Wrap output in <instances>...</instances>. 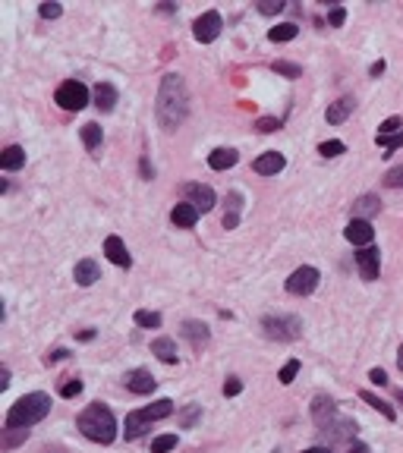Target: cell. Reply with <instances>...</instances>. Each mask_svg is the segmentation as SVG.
Returning a JSON list of instances; mask_svg holds the SVG:
<instances>
[{"label":"cell","instance_id":"obj_1","mask_svg":"<svg viewBox=\"0 0 403 453\" xmlns=\"http://www.w3.org/2000/svg\"><path fill=\"white\" fill-rule=\"evenodd\" d=\"M189 113V89H186V79L177 73H167L157 85V98H155V117H157V126L173 133V129L186 120Z\"/></svg>","mask_w":403,"mask_h":453},{"label":"cell","instance_id":"obj_2","mask_svg":"<svg viewBox=\"0 0 403 453\" xmlns=\"http://www.w3.org/2000/svg\"><path fill=\"white\" fill-rule=\"evenodd\" d=\"M79 431H83L89 441H95V444H113V438H117V419H113V412L105 406V403H91V406H85L83 412H79Z\"/></svg>","mask_w":403,"mask_h":453},{"label":"cell","instance_id":"obj_3","mask_svg":"<svg viewBox=\"0 0 403 453\" xmlns=\"http://www.w3.org/2000/svg\"><path fill=\"white\" fill-rule=\"evenodd\" d=\"M47 412H51V397L41 394V390L25 394L10 406L7 428H32V425H38L41 419H47Z\"/></svg>","mask_w":403,"mask_h":453},{"label":"cell","instance_id":"obj_4","mask_svg":"<svg viewBox=\"0 0 403 453\" xmlns=\"http://www.w3.org/2000/svg\"><path fill=\"white\" fill-rule=\"evenodd\" d=\"M261 331H265V337H271V340H296L299 334H303V321L296 318V315H268V318H261Z\"/></svg>","mask_w":403,"mask_h":453},{"label":"cell","instance_id":"obj_5","mask_svg":"<svg viewBox=\"0 0 403 453\" xmlns=\"http://www.w3.org/2000/svg\"><path fill=\"white\" fill-rule=\"evenodd\" d=\"M318 280H321L318 267L303 265V267H296V271L287 277L284 287H287V293H290V296H312L315 287H318Z\"/></svg>","mask_w":403,"mask_h":453},{"label":"cell","instance_id":"obj_6","mask_svg":"<svg viewBox=\"0 0 403 453\" xmlns=\"http://www.w3.org/2000/svg\"><path fill=\"white\" fill-rule=\"evenodd\" d=\"M57 104L63 107V111H83V107L89 104V89H85L79 79H67L57 89Z\"/></svg>","mask_w":403,"mask_h":453},{"label":"cell","instance_id":"obj_7","mask_svg":"<svg viewBox=\"0 0 403 453\" xmlns=\"http://www.w3.org/2000/svg\"><path fill=\"white\" fill-rule=\"evenodd\" d=\"M221 29H224V19H221V13L217 10H208V13H202L199 19L193 23V35L199 45H211L217 35H221Z\"/></svg>","mask_w":403,"mask_h":453},{"label":"cell","instance_id":"obj_8","mask_svg":"<svg viewBox=\"0 0 403 453\" xmlns=\"http://www.w3.org/2000/svg\"><path fill=\"white\" fill-rule=\"evenodd\" d=\"M356 431H359V425L353 422V419H344V416H337L334 422L328 425V428H321V434L331 441V447L334 444H356Z\"/></svg>","mask_w":403,"mask_h":453},{"label":"cell","instance_id":"obj_9","mask_svg":"<svg viewBox=\"0 0 403 453\" xmlns=\"http://www.w3.org/2000/svg\"><path fill=\"white\" fill-rule=\"evenodd\" d=\"M356 267H359V277H362V280H375L381 271V252L375 245L356 249Z\"/></svg>","mask_w":403,"mask_h":453},{"label":"cell","instance_id":"obj_10","mask_svg":"<svg viewBox=\"0 0 403 453\" xmlns=\"http://www.w3.org/2000/svg\"><path fill=\"white\" fill-rule=\"evenodd\" d=\"M183 195H186L189 205L199 208V214H202V211H211V208H215V201H217L215 189L205 186V183H186V186H183Z\"/></svg>","mask_w":403,"mask_h":453},{"label":"cell","instance_id":"obj_11","mask_svg":"<svg viewBox=\"0 0 403 453\" xmlns=\"http://www.w3.org/2000/svg\"><path fill=\"white\" fill-rule=\"evenodd\" d=\"M334 419H337V403L331 400L328 394H318L312 400V422L318 425V428H328Z\"/></svg>","mask_w":403,"mask_h":453},{"label":"cell","instance_id":"obj_12","mask_svg":"<svg viewBox=\"0 0 403 453\" xmlns=\"http://www.w3.org/2000/svg\"><path fill=\"white\" fill-rule=\"evenodd\" d=\"M179 334L186 337L189 340V346L195 349V353H199V349H205V343H208V324H205V321H195V318H189V321H183V324H179Z\"/></svg>","mask_w":403,"mask_h":453},{"label":"cell","instance_id":"obj_13","mask_svg":"<svg viewBox=\"0 0 403 453\" xmlns=\"http://www.w3.org/2000/svg\"><path fill=\"white\" fill-rule=\"evenodd\" d=\"M287 167V157L281 155V151H265V155L255 157L252 170L261 173V177H274V173H281Z\"/></svg>","mask_w":403,"mask_h":453},{"label":"cell","instance_id":"obj_14","mask_svg":"<svg viewBox=\"0 0 403 453\" xmlns=\"http://www.w3.org/2000/svg\"><path fill=\"white\" fill-rule=\"evenodd\" d=\"M123 384H127L133 394H151L157 381H155V375H151L149 368H133V372H127Z\"/></svg>","mask_w":403,"mask_h":453},{"label":"cell","instance_id":"obj_15","mask_svg":"<svg viewBox=\"0 0 403 453\" xmlns=\"http://www.w3.org/2000/svg\"><path fill=\"white\" fill-rule=\"evenodd\" d=\"M344 236L350 239L356 249H362V245H372L375 230H372V223L369 221H350L347 223V230H344Z\"/></svg>","mask_w":403,"mask_h":453},{"label":"cell","instance_id":"obj_16","mask_svg":"<svg viewBox=\"0 0 403 453\" xmlns=\"http://www.w3.org/2000/svg\"><path fill=\"white\" fill-rule=\"evenodd\" d=\"M105 255H107V261H113L117 267H129V265H133V255H129V249L123 245V239H120V236H107L105 239Z\"/></svg>","mask_w":403,"mask_h":453},{"label":"cell","instance_id":"obj_17","mask_svg":"<svg viewBox=\"0 0 403 453\" xmlns=\"http://www.w3.org/2000/svg\"><path fill=\"white\" fill-rule=\"evenodd\" d=\"M375 214H381L378 195H359V199L353 201V221H372Z\"/></svg>","mask_w":403,"mask_h":453},{"label":"cell","instance_id":"obj_18","mask_svg":"<svg viewBox=\"0 0 403 453\" xmlns=\"http://www.w3.org/2000/svg\"><path fill=\"white\" fill-rule=\"evenodd\" d=\"M91 98H95V107L101 113H111L117 107V89H113L111 82H98L95 89H91Z\"/></svg>","mask_w":403,"mask_h":453},{"label":"cell","instance_id":"obj_19","mask_svg":"<svg viewBox=\"0 0 403 453\" xmlns=\"http://www.w3.org/2000/svg\"><path fill=\"white\" fill-rule=\"evenodd\" d=\"M171 221L177 223V227H183V230H189V227H195V223H199V208H195V205H189V201H179V205H173Z\"/></svg>","mask_w":403,"mask_h":453},{"label":"cell","instance_id":"obj_20","mask_svg":"<svg viewBox=\"0 0 403 453\" xmlns=\"http://www.w3.org/2000/svg\"><path fill=\"white\" fill-rule=\"evenodd\" d=\"M353 107H356V101H353L350 95H344V98H337L334 104L328 107V111H325V120H328L331 126H337V123H344L347 117H350L353 113Z\"/></svg>","mask_w":403,"mask_h":453},{"label":"cell","instance_id":"obj_21","mask_svg":"<svg viewBox=\"0 0 403 453\" xmlns=\"http://www.w3.org/2000/svg\"><path fill=\"white\" fill-rule=\"evenodd\" d=\"M73 277H76V283H79V287H91L95 280H101V267H98L95 258H83L79 265H76Z\"/></svg>","mask_w":403,"mask_h":453},{"label":"cell","instance_id":"obj_22","mask_svg":"<svg viewBox=\"0 0 403 453\" xmlns=\"http://www.w3.org/2000/svg\"><path fill=\"white\" fill-rule=\"evenodd\" d=\"M149 425H151V422L145 419L142 409H135V412H129V416H127V422H123V428H127V431H123V438H127V441L142 438L145 431H149Z\"/></svg>","mask_w":403,"mask_h":453},{"label":"cell","instance_id":"obj_23","mask_svg":"<svg viewBox=\"0 0 403 453\" xmlns=\"http://www.w3.org/2000/svg\"><path fill=\"white\" fill-rule=\"evenodd\" d=\"M0 164H3V170H10V173L23 170V164H25L23 145H7V148L0 151Z\"/></svg>","mask_w":403,"mask_h":453},{"label":"cell","instance_id":"obj_24","mask_svg":"<svg viewBox=\"0 0 403 453\" xmlns=\"http://www.w3.org/2000/svg\"><path fill=\"white\" fill-rule=\"evenodd\" d=\"M237 161H239V155L233 148H215L208 155V167H211V170H230Z\"/></svg>","mask_w":403,"mask_h":453},{"label":"cell","instance_id":"obj_25","mask_svg":"<svg viewBox=\"0 0 403 453\" xmlns=\"http://www.w3.org/2000/svg\"><path fill=\"white\" fill-rule=\"evenodd\" d=\"M239 208H243V192H227V214H224V227L227 230H237L239 227Z\"/></svg>","mask_w":403,"mask_h":453},{"label":"cell","instance_id":"obj_26","mask_svg":"<svg viewBox=\"0 0 403 453\" xmlns=\"http://www.w3.org/2000/svg\"><path fill=\"white\" fill-rule=\"evenodd\" d=\"M151 353H155L161 362H167V365H177V346H173V340L171 337H157V340H151Z\"/></svg>","mask_w":403,"mask_h":453},{"label":"cell","instance_id":"obj_27","mask_svg":"<svg viewBox=\"0 0 403 453\" xmlns=\"http://www.w3.org/2000/svg\"><path fill=\"white\" fill-rule=\"evenodd\" d=\"M299 35V25L296 23H281V25H274V29H268V38L271 41H293V38Z\"/></svg>","mask_w":403,"mask_h":453},{"label":"cell","instance_id":"obj_28","mask_svg":"<svg viewBox=\"0 0 403 453\" xmlns=\"http://www.w3.org/2000/svg\"><path fill=\"white\" fill-rule=\"evenodd\" d=\"M359 397H362V400H366L372 409H378V412H381V416H384V419H388V422H394V419H397L394 406H388V403L381 400V397H375L372 390H362V394H359Z\"/></svg>","mask_w":403,"mask_h":453},{"label":"cell","instance_id":"obj_29","mask_svg":"<svg viewBox=\"0 0 403 453\" xmlns=\"http://www.w3.org/2000/svg\"><path fill=\"white\" fill-rule=\"evenodd\" d=\"M145 412V419H149V422H157V419H167L173 412V403L171 400H157V403H151V406H145L142 409Z\"/></svg>","mask_w":403,"mask_h":453},{"label":"cell","instance_id":"obj_30","mask_svg":"<svg viewBox=\"0 0 403 453\" xmlns=\"http://www.w3.org/2000/svg\"><path fill=\"white\" fill-rule=\"evenodd\" d=\"M101 139H105L101 126H98V123H85V126H83V142H85V148L95 151L98 145H101Z\"/></svg>","mask_w":403,"mask_h":453},{"label":"cell","instance_id":"obj_31","mask_svg":"<svg viewBox=\"0 0 403 453\" xmlns=\"http://www.w3.org/2000/svg\"><path fill=\"white\" fill-rule=\"evenodd\" d=\"M271 69H274L277 76H287V79H299V76H303V67H299V63H290V60H274Z\"/></svg>","mask_w":403,"mask_h":453},{"label":"cell","instance_id":"obj_32","mask_svg":"<svg viewBox=\"0 0 403 453\" xmlns=\"http://www.w3.org/2000/svg\"><path fill=\"white\" fill-rule=\"evenodd\" d=\"M199 416H202L199 403H189V406H183V412H179V428H193V425L199 422Z\"/></svg>","mask_w":403,"mask_h":453},{"label":"cell","instance_id":"obj_33","mask_svg":"<svg viewBox=\"0 0 403 453\" xmlns=\"http://www.w3.org/2000/svg\"><path fill=\"white\" fill-rule=\"evenodd\" d=\"M179 444V434H161V438L151 441V453H171Z\"/></svg>","mask_w":403,"mask_h":453},{"label":"cell","instance_id":"obj_34","mask_svg":"<svg viewBox=\"0 0 403 453\" xmlns=\"http://www.w3.org/2000/svg\"><path fill=\"white\" fill-rule=\"evenodd\" d=\"M375 145H378V148H384V151L403 148V129H400V133H394V135H375Z\"/></svg>","mask_w":403,"mask_h":453},{"label":"cell","instance_id":"obj_35","mask_svg":"<svg viewBox=\"0 0 403 453\" xmlns=\"http://www.w3.org/2000/svg\"><path fill=\"white\" fill-rule=\"evenodd\" d=\"M133 318H135V324H139V327H151V331H155V327H161V315L149 312V309H139Z\"/></svg>","mask_w":403,"mask_h":453},{"label":"cell","instance_id":"obj_36","mask_svg":"<svg viewBox=\"0 0 403 453\" xmlns=\"http://www.w3.org/2000/svg\"><path fill=\"white\" fill-rule=\"evenodd\" d=\"M344 151H347V145L340 139H331V142H321V145H318L321 157H337V155H344Z\"/></svg>","mask_w":403,"mask_h":453},{"label":"cell","instance_id":"obj_37","mask_svg":"<svg viewBox=\"0 0 403 453\" xmlns=\"http://www.w3.org/2000/svg\"><path fill=\"white\" fill-rule=\"evenodd\" d=\"M299 368H303V365H299V359H290V362H287L284 368H281L277 381H281V384H293V378H296V375H299Z\"/></svg>","mask_w":403,"mask_h":453},{"label":"cell","instance_id":"obj_38","mask_svg":"<svg viewBox=\"0 0 403 453\" xmlns=\"http://www.w3.org/2000/svg\"><path fill=\"white\" fill-rule=\"evenodd\" d=\"M384 186L403 189V164H397V167H391V170L384 173Z\"/></svg>","mask_w":403,"mask_h":453},{"label":"cell","instance_id":"obj_39","mask_svg":"<svg viewBox=\"0 0 403 453\" xmlns=\"http://www.w3.org/2000/svg\"><path fill=\"white\" fill-rule=\"evenodd\" d=\"M83 394V381L79 378H69L67 384L60 387V397H63V400H73V397H79Z\"/></svg>","mask_w":403,"mask_h":453},{"label":"cell","instance_id":"obj_40","mask_svg":"<svg viewBox=\"0 0 403 453\" xmlns=\"http://www.w3.org/2000/svg\"><path fill=\"white\" fill-rule=\"evenodd\" d=\"M344 23H347V10L340 7V3H334V7L328 10V25L337 29V25H344Z\"/></svg>","mask_w":403,"mask_h":453},{"label":"cell","instance_id":"obj_41","mask_svg":"<svg viewBox=\"0 0 403 453\" xmlns=\"http://www.w3.org/2000/svg\"><path fill=\"white\" fill-rule=\"evenodd\" d=\"M287 3H281V0H261L259 3V13L261 16H277V13H284Z\"/></svg>","mask_w":403,"mask_h":453},{"label":"cell","instance_id":"obj_42","mask_svg":"<svg viewBox=\"0 0 403 453\" xmlns=\"http://www.w3.org/2000/svg\"><path fill=\"white\" fill-rule=\"evenodd\" d=\"M38 13H41V19H60V16H63V7L47 0V3H41V7H38Z\"/></svg>","mask_w":403,"mask_h":453},{"label":"cell","instance_id":"obj_43","mask_svg":"<svg viewBox=\"0 0 403 453\" xmlns=\"http://www.w3.org/2000/svg\"><path fill=\"white\" fill-rule=\"evenodd\" d=\"M277 129H281V120H274V117L255 120V133H277Z\"/></svg>","mask_w":403,"mask_h":453},{"label":"cell","instance_id":"obj_44","mask_svg":"<svg viewBox=\"0 0 403 453\" xmlns=\"http://www.w3.org/2000/svg\"><path fill=\"white\" fill-rule=\"evenodd\" d=\"M378 129H381L378 135H394V133H400V129H403V120H400V117H388Z\"/></svg>","mask_w":403,"mask_h":453},{"label":"cell","instance_id":"obj_45","mask_svg":"<svg viewBox=\"0 0 403 453\" xmlns=\"http://www.w3.org/2000/svg\"><path fill=\"white\" fill-rule=\"evenodd\" d=\"M25 434H29V431H19V428H7V438H3V447H16L19 444V441H25Z\"/></svg>","mask_w":403,"mask_h":453},{"label":"cell","instance_id":"obj_46","mask_svg":"<svg viewBox=\"0 0 403 453\" xmlns=\"http://www.w3.org/2000/svg\"><path fill=\"white\" fill-rule=\"evenodd\" d=\"M239 390H243V381L239 378H227L224 381V397H237Z\"/></svg>","mask_w":403,"mask_h":453},{"label":"cell","instance_id":"obj_47","mask_svg":"<svg viewBox=\"0 0 403 453\" xmlns=\"http://www.w3.org/2000/svg\"><path fill=\"white\" fill-rule=\"evenodd\" d=\"M369 381L378 384V387H384L388 384V375H384V368H372V372H369Z\"/></svg>","mask_w":403,"mask_h":453},{"label":"cell","instance_id":"obj_48","mask_svg":"<svg viewBox=\"0 0 403 453\" xmlns=\"http://www.w3.org/2000/svg\"><path fill=\"white\" fill-rule=\"evenodd\" d=\"M384 67H388V63H384V60H375L372 67H369V76H372V79H378V76L384 73Z\"/></svg>","mask_w":403,"mask_h":453},{"label":"cell","instance_id":"obj_49","mask_svg":"<svg viewBox=\"0 0 403 453\" xmlns=\"http://www.w3.org/2000/svg\"><path fill=\"white\" fill-rule=\"evenodd\" d=\"M63 359H69V349H54V353H51V356H47V362H63Z\"/></svg>","mask_w":403,"mask_h":453},{"label":"cell","instance_id":"obj_50","mask_svg":"<svg viewBox=\"0 0 403 453\" xmlns=\"http://www.w3.org/2000/svg\"><path fill=\"white\" fill-rule=\"evenodd\" d=\"M347 453H372V450H369L366 444H359V441H356V444H350V447H347Z\"/></svg>","mask_w":403,"mask_h":453},{"label":"cell","instance_id":"obj_51","mask_svg":"<svg viewBox=\"0 0 403 453\" xmlns=\"http://www.w3.org/2000/svg\"><path fill=\"white\" fill-rule=\"evenodd\" d=\"M10 387V368H3V372H0V390H7Z\"/></svg>","mask_w":403,"mask_h":453},{"label":"cell","instance_id":"obj_52","mask_svg":"<svg viewBox=\"0 0 403 453\" xmlns=\"http://www.w3.org/2000/svg\"><path fill=\"white\" fill-rule=\"evenodd\" d=\"M76 337H79V340H95V331H91V327L89 331H76Z\"/></svg>","mask_w":403,"mask_h":453},{"label":"cell","instance_id":"obj_53","mask_svg":"<svg viewBox=\"0 0 403 453\" xmlns=\"http://www.w3.org/2000/svg\"><path fill=\"white\" fill-rule=\"evenodd\" d=\"M142 177L151 179V164H149V157H142Z\"/></svg>","mask_w":403,"mask_h":453},{"label":"cell","instance_id":"obj_54","mask_svg":"<svg viewBox=\"0 0 403 453\" xmlns=\"http://www.w3.org/2000/svg\"><path fill=\"white\" fill-rule=\"evenodd\" d=\"M299 453H331V447H306V450H299Z\"/></svg>","mask_w":403,"mask_h":453},{"label":"cell","instance_id":"obj_55","mask_svg":"<svg viewBox=\"0 0 403 453\" xmlns=\"http://www.w3.org/2000/svg\"><path fill=\"white\" fill-rule=\"evenodd\" d=\"M397 365H400V372H403V346L397 349Z\"/></svg>","mask_w":403,"mask_h":453},{"label":"cell","instance_id":"obj_56","mask_svg":"<svg viewBox=\"0 0 403 453\" xmlns=\"http://www.w3.org/2000/svg\"><path fill=\"white\" fill-rule=\"evenodd\" d=\"M397 400H400V403H403V390H397Z\"/></svg>","mask_w":403,"mask_h":453}]
</instances>
